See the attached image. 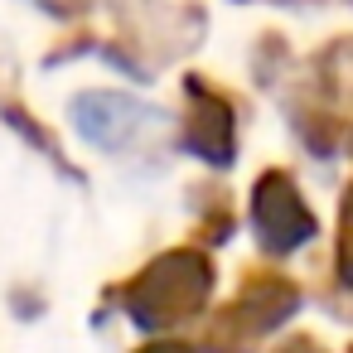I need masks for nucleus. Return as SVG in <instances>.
<instances>
[{
    "instance_id": "obj_9",
    "label": "nucleus",
    "mask_w": 353,
    "mask_h": 353,
    "mask_svg": "<svg viewBox=\"0 0 353 353\" xmlns=\"http://www.w3.org/2000/svg\"><path fill=\"white\" fill-rule=\"evenodd\" d=\"M348 353H353V348H348Z\"/></svg>"
},
{
    "instance_id": "obj_7",
    "label": "nucleus",
    "mask_w": 353,
    "mask_h": 353,
    "mask_svg": "<svg viewBox=\"0 0 353 353\" xmlns=\"http://www.w3.org/2000/svg\"><path fill=\"white\" fill-rule=\"evenodd\" d=\"M150 353H189V348H179V343H160V348H150Z\"/></svg>"
},
{
    "instance_id": "obj_4",
    "label": "nucleus",
    "mask_w": 353,
    "mask_h": 353,
    "mask_svg": "<svg viewBox=\"0 0 353 353\" xmlns=\"http://www.w3.org/2000/svg\"><path fill=\"white\" fill-rule=\"evenodd\" d=\"M189 117H184V145L203 155L208 165H232L237 155V117L223 92H213L203 78H189Z\"/></svg>"
},
{
    "instance_id": "obj_3",
    "label": "nucleus",
    "mask_w": 353,
    "mask_h": 353,
    "mask_svg": "<svg viewBox=\"0 0 353 353\" xmlns=\"http://www.w3.org/2000/svg\"><path fill=\"white\" fill-rule=\"evenodd\" d=\"M295 310H300L295 281H285V276H247L242 295L232 300V310H228L223 324H218V343L242 348V343H252L256 334H266V329H276L281 319H290Z\"/></svg>"
},
{
    "instance_id": "obj_8",
    "label": "nucleus",
    "mask_w": 353,
    "mask_h": 353,
    "mask_svg": "<svg viewBox=\"0 0 353 353\" xmlns=\"http://www.w3.org/2000/svg\"><path fill=\"white\" fill-rule=\"evenodd\" d=\"M348 150H353V131H348Z\"/></svg>"
},
{
    "instance_id": "obj_6",
    "label": "nucleus",
    "mask_w": 353,
    "mask_h": 353,
    "mask_svg": "<svg viewBox=\"0 0 353 353\" xmlns=\"http://www.w3.org/2000/svg\"><path fill=\"white\" fill-rule=\"evenodd\" d=\"M334 266H339V281L353 285V184L343 189V203H339V242H334Z\"/></svg>"
},
{
    "instance_id": "obj_5",
    "label": "nucleus",
    "mask_w": 353,
    "mask_h": 353,
    "mask_svg": "<svg viewBox=\"0 0 353 353\" xmlns=\"http://www.w3.org/2000/svg\"><path fill=\"white\" fill-rule=\"evenodd\" d=\"M145 121V112L131 102V97H121V92H78L73 97V126L92 141V145H121V141H131V131Z\"/></svg>"
},
{
    "instance_id": "obj_1",
    "label": "nucleus",
    "mask_w": 353,
    "mask_h": 353,
    "mask_svg": "<svg viewBox=\"0 0 353 353\" xmlns=\"http://www.w3.org/2000/svg\"><path fill=\"white\" fill-rule=\"evenodd\" d=\"M208 285H213V266L199 252H170L150 271L136 276V285L126 290V305H131L136 324L155 329V324H174V319L194 314L203 305Z\"/></svg>"
},
{
    "instance_id": "obj_2",
    "label": "nucleus",
    "mask_w": 353,
    "mask_h": 353,
    "mask_svg": "<svg viewBox=\"0 0 353 353\" xmlns=\"http://www.w3.org/2000/svg\"><path fill=\"white\" fill-rule=\"evenodd\" d=\"M252 223H256V237L266 252L285 256L295 247H305L314 237V213L310 203L300 199V184L285 174V170H266L252 189Z\"/></svg>"
}]
</instances>
